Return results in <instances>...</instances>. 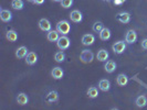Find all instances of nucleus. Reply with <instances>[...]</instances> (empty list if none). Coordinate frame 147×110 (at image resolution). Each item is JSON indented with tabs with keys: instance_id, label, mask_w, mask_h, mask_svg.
Masks as SVG:
<instances>
[{
	"instance_id": "obj_1",
	"label": "nucleus",
	"mask_w": 147,
	"mask_h": 110,
	"mask_svg": "<svg viewBox=\"0 0 147 110\" xmlns=\"http://www.w3.org/2000/svg\"><path fill=\"white\" fill-rule=\"evenodd\" d=\"M57 31L59 32L61 35H66L71 31V24L70 22L66 20H61L57 23Z\"/></svg>"
},
{
	"instance_id": "obj_5",
	"label": "nucleus",
	"mask_w": 147,
	"mask_h": 110,
	"mask_svg": "<svg viewBox=\"0 0 147 110\" xmlns=\"http://www.w3.org/2000/svg\"><path fill=\"white\" fill-rule=\"evenodd\" d=\"M131 15H129V12H126V11H123V12H119L117 13L116 15V20L118 22H121V23H123V24H127V23H129L131 22Z\"/></svg>"
},
{
	"instance_id": "obj_2",
	"label": "nucleus",
	"mask_w": 147,
	"mask_h": 110,
	"mask_svg": "<svg viewBox=\"0 0 147 110\" xmlns=\"http://www.w3.org/2000/svg\"><path fill=\"white\" fill-rule=\"evenodd\" d=\"M94 59V54L90 50H83L80 54V61L84 64H90Z\"/></svg>"
},
{
	"instance_id": "obj_14",
	"label": "nucleus",
	"mask_w": 147,
	"mask_h": 110,
	"mask_svg": "<svg viewBox=\"0 0 147 110\" xmlns=\"http://www.w3.org/2000/svg\"><path fill=\"white\" fill-rule=\"evenodd\" d=\"M28 49L26 47V46H20V47H18L17 49V51H16V57L19 59H26L27 57V55H28Z\"/></svg>"
},
{
	"instance_id": "obj_13",
	"label": "nucleus",
	"mask_w": 147,
	"mask_h": 110,
	"mask_svg": "<svg viewBox=\"0 0 147 110\" xmlns=\"http://www.w3.org/2000/svg\"><path fill=\"white\" fill-rule=\"evenodd\" d=\"M51 76L54 79H62L64 76V72L61 67L57 66V67H53V69L51 71Z\"/></svg>"
},
{
	"instance_id": "obj_28",
	"label": "nucleus",
	"mask_w": 147,
	"mask_h": 110,
	"mask_svg": "<svg viewBox=\"0 0 147 110\" xmlns=\"http://www.w3.org/2000/svg\"><path fill=\"white\" fill-rule=\"evenodd\" d=\"M72 5H73V0H61V7L64 9L71 8Z\"/></svg>"
},
{
	"instance_id": "obj_26",
	"label": "nucleus",
	"mask_w": 147,
	"mask_h": 110,
	"mask_svg": "<svg viewBox=\"0 0 147 110\" xmlns=\"http://www.w3.org/2000/svg\"><path fill=\"white\" fill-rule=\"evenodd\" d=\"M54 59H55V62H58V63H62V62H64V59H65V54L63 53V51L57 52V53L54 54Z\"/></svg>"
},
{
	"instance_id": "obj_25",
	"label": "nucleus",
	"mask_w": 147,
	"mask_h": 110,
	"mask_svg": "<svg viewBox=\"0 0 147 110\" xmlns=\"http://www.w3.org/2000/svg\"><path fill=\"white\" fill-rule=\"evenodd\" d=\"M23 1L22 0H12L11 2V7L13 8L15 10H22L23 9Z\"/></svg>"
},
{
	"instance_id": "obj_3",
	"label": "nucleus",
	"mask_w": 147,
	"mask_h": 110,
	"mask_svg": "<svg viewBox=\"0 0 147 110\" xmlns=\"http://www.w3.org/2000/svg\"><path fill=\"white\" fill-rule=\"evenodd\" d=\"M57 45H58V47L61 51L67 50L70 47V45H71V40L66 35H61L59 37V40H58V42H57Z\"/></svg>"
},
{
	"instance_id": "obj_22",
	"label": "nucleus",
	"mask_w": 147,
	"mask_h": 110,
	"mask_svg": "<svg viewBox=\"0 0 147 110\" xmlns=\"http://www.w3.org/2000/svg\"><path fill=\"white\" fill-rule=\"evenodd\" d=\"M135 103H136V106H137L138 108H144L147 105V97L145 95L138 96V97L136 98V100H135Z\"/></svg>"
},
{
	"instance_id": "obj_24",
	"label": "nucleus",
	"mask_w": 147,
	"mask_h": 110,
	"mask_svg": "<svg viewBox=\"0 0 147 110\" xmlns=\"http://www.w3.org/2000/svg\"><path fill=\"white\" fill-rule=\"evenodd\" d=\"M86 94H88V98H91V99H94V98H97L98 97V89L94 86H92V87H90L88 89V91H86Z\"/></svg>"
},
{
	"instance_id": "obj_19",
	"label": "nucleus",
	"mask_w": 147,
	"mask_h": 110,
	"mask_svg": "<svg viewBox=\"0 0 147 110\" xmlns=\"http://www.w3.org/2000/svg\"><path fill=\"white\" fill-rule=\"evenodd\" d=\"M116 84H117L119 87H124L128 84V77L125 74H119L116 77Z\"/></svg>"
},
{
	"instance_id": "obj_35",
	"label": "nucleus",
	"mask_w": 147,
	"mask_h": 110,
	"mask_svg": "<svg viewBox=\"0 0 147 110\" xmlns=\"http://www.w3.org/2000/svg\"><path fill=\"white\" fill-rule=\"evenodd\" d=\"M126 0H122V2H123V3H124V2H125Z\"/></svg>"
},
{
	"instance_id": "obj_6",
	"label": "nucleus",
	"mask_w": 147,
	"mask_h": 110,
	"mask_svg": "<svg viewBox=\"0 0 147 110\" xmlns=\"http://www.w3.org/2000/svg\"><path fill=\"white\" fill-rule=\"evenodd\" d=\"M136 41H137V33L134 30H128L126 32L125 42L127 44H134Z\"/></svg>"
},
{
	"instance_id": "obj_17",
	"label": "nucleus",
	"mask_w": 147,
	"mask_h": 110,
	"mask_svg": "<svg viewBox=\"0 0 147 110\" xmlns=\"http://www.w3.org/2000/svg\"><path fill=\"white\" fill-rule=\"evenodd\" d=\"M116 67H117V65H116V63L114 61H106V63L104 65V69H105L106 73L112 74L115 72Z\"/></svg>"
},
{
	"instance_id": "obj_8",
	"label": "nucleus",
	"mask_w": 147,
	"mask_h": 110,
	"mask_svg": "<svg viewBox=\"0 0 147 110\" xmlns=\"http://www.w3.org/2000/svg\"><path fill=\"white\" fill-rule=\"evenodd\" d=\"M39 28L41 31H43V32H49L50 30H52V24L51 22L49 21L48 19H41L40 21H39Z\"/></svg>"
},
{
	"instance_id": "obj_12",
	"label": "nucleus",
	"mask_w": 147,
	"mask_h": 110,
	"mask_svg": "<svg viewBox=\"0 0 147 110\" xmlns=\"http://www.w3.org/2000/svg\"><path fill=\"white\" fill-rule=\"evenodd\" d=\"M0 19L2 22H10L12 20V13L11 11L6 10V9H1L0 10Z\"/></svg>"
},
{
	"instance_id": "obj_10",
	"label": "nucleus",
	"mask_w": 147,
	"mask_h": 110,
	"mask_svg": "<svg viewBox=\"0 0 147 110\" xmlns=\"http://www.w3.org/2000/svg\"><path fill=\"white\" fill-rule=\"evenodd\" d=\"M37 62H38L37 53H34V52H29L28 55H27V57H26V63H27V65L33 66L37 64Z\"/></svg>"
},
{
	"instance_id": "obj_34",
	"label": "nucleus",
	"mask_w": 147,
	"mask_h": 110,
	"mask_svg": "<svg viewBox=\"0 0 147 110\" xmlns=\"http://www.w3.org/2000/svg\"><path fill=\"white\" fill-rule=\"evenodd\" d=\"M103 1H106V2H110L111 0H103Z\"/></svg>"
},
{
	"instance_id": "obj_16",
	"label": "nucleus",
	"mask_w": 147,
	"mask_h": 110,
	"mask_svg": "<svg viewBox=\"0 0 147 110\" xmlns=\"http://www.w3.org/2000/svg\"><path fill=\"white\" fill-rule=\"evenodd\" d=\"M60 37V33L57 30H50L47 34V39L49 42H58Z\"/></svg>"
},
{
	"instance_id": "obj_32",
	"label": "nucleus",
	"mask_w": 147,
	"mask_h": 110,
	"mask_svg": "<svg viewBox=\"0 0 147 110\" xmlns=\"http://www.w3.org/2000/svg\"><path fill=\"white\" fill-rule=\"evenodd\" d=\"M53 2H61V0H51Z\"/></svg>"
},
{
	"instance_id": "obj_29",
	"label": "nucleus",
	"mask_w": 147,
	"mask_h": 110,
	"mask_svg": "<svg viewBox=\"0 0 147 110\" xmlns=\"http://www.w3.org/2000/svg\"><path fill=\"white\" fill-rule=\"evenodd\" d=\"M140 45H142V49L147 50V37H146V39H144V40L140 42Z\"/></svg>"
},
{
	"instance_id": "obj_15",
	"label": "nucleus",
	"mask_w": 147,
	"mask_h": 110,
	"mask_svg": "<svg viewBox=\"0 0 147 110\" xmlns=\"http://www.w3.org/2000/svg\"><path fill=\"white\" fill-rule=\"evenodd\" d=\"M16 100H17L18 105H20V106H26L27 103H29V97H28L27 94H24V93H20V94H18Z\"/></svg>"
},
{
	"instance_id": "obj_33",
	"label": "nucleus",
	"mask_w": 147,
	"mask_h": 110,
	"mask_svg": "<svg viewBox=\"0 0 147 110\" xmlns=\"http://www.w3.org/2000/svg\"><path fill=\"white\" fill-rule=\"evenodd\" d=\"M29 2H34V0H28Z\"/></svg>"
},
{
	"instance_id": "obj_9",
	"label": "nucleus",
	"mask_w": 147,
	"mask_h": 110,
	"mask_svg": "<svg viewBox=\"0 0 147 110\" xmlns=\"http://www.w3.org/2000/svg\"><path fill=\"white\" fill-rule=\"evenodd\" d=\"M70 19L74 23H80L83 20V15H82V12L80 10H73L70 13Z\"/></svg>"
},
{
	"instance_id": "obj_31",
	"label": "nucleus",
	"mask_w": 147,
	"mask_h": 110,
	"mask_svg": "<svg viewBox=\"0 0 147 110\" xmlns=\"http://www.w3.org/2000/svg\"><path fill=\"white\" fill-rule=\"evenodd\" d=\"M44 1H45V0H34L33 3H36V5H39V6H40V5H43Z\"/></svg>"
},
{
	"instance_id": "obj_30",
	"label": "nucleus",
	"mask_w": 147,
	"mask_h": 110,
	"mask_svg": "<svg viewBox=\"0 0 147 110\" xmlns=\"http://www.w3.org/2000/svg\"><path fill=\"white\" fill-rule=\"evenodd\" d=\"M113 3H114L115 6H121V5H123L122 0H113Z\"/></svg>"
},
{
	"instance_id": "obj_18",
	"label": "nucleus",
	"mask_w": 147,
	"mask_h": 110,
	"mask_svg": "<svg viewBox=\"0 0 147 110\" xmlns=\"http://www.w3.org/2000/svg\"><path fill=\"white\" fill-rule=\"evenodd\" d=\"M109 57H110V54L105 49H101L96 54V59H98L100 62H106L109 59Z\"/></svg>"
},
{
	"instance_id": "obj_23",
	"label": "nucleus",
	"mask_w": 147,
	"mask_h": 110,
	"mask_svg": "<svg viewBox=\"0 0 147 110\" xmlns=\"http://www.w3.org/2000/svg\"><path fill=\"white\" fill-rule=\"evenodd\" d=\"M98 34H100V39H101L102 41H109V40L111 39V35H112L111 30L107 29V28H104Z\"/></svg>"
},
{
	"instance_id": "obj_20",
	"label": "nucleus",
	"mask_w": 147,
	"mask_h": 110,
	"mask_svg": "<svg viewBox=\"0 0 147 110\" xmlns=\"http://www.w3.org/2000/svg\"><path fill=\"white\" fill-rule=\"evenodd\" d=\"M98 89L102 90L104 93L109 91L111 89V83L109 79H101L98 81Z\"/></svg>"
},
{
	"instance_id": "obj_7",
	"label": "nucleus",
	"mask_w": 147,
	"mask_h": 110,
	"mask_svg": "<svg viewBox=\"0 0 147 110\" xmlns=\"http://www.w3.org/2000/svg\"><path fill=\"white\" fill-rule=\"evenodd\" d=\"M45 101L48 103H55L59 101V94L55 90H51L48 93V95L45 97Z\"/></svg>"
},
{
	"instance_id": "obj_27",
	"label": "nucleus",
	"mask_w": 147,
	"mask_h": 110,
	"mask_svg": "<svg viewBox=\"0 0 147 110\" xmlns=\"http://www.w3.org/2000/svg\"><path fill=\"white\" fill-rule=\"evenodd\" d=\"M92 29H93V31H94L95 33H100V32L104 29V24L101 21H97L93 24V28H92Z\"/></svg>"
},
{
	"instance_id": "obj_11",
	"label": "nucleus",
	"mask_w": 147,
	"mask_h": 110,
	"mask_svg": "<svg viewBox=\"0 0 147 110\" xmlns=\"http://www.w3.org/2000/svg\"><path fill=\"white\" fill-rule=\"evenodd\" d=\"M81 41L83 45L90 46V45L94 44V42H95V37H94L93 34H91V33H88V34H84V35L82 37Z\"/></svg>"
},
{
	"instance_id": "obj_21",
	"label": "nucleus",
	"mask_w": 147,
	"mask_h": 110,
	"mask_svg": "<svg viewBox=\"0 0 147 110\" xmlns=\"http://www.w3.org/2000/svg\"><path fill=\"white\" fill-rule=\"evenodd\" d=\"M6 39L9 42H16L18 40V32L15 30H8L6 33Z\"/></svg>"
},
{
	"instance_id": "obj_4",
	"label": "nucleus",
	"mask_w": 147,
	"mask_h": 110,
	"mask_svg": "<svg viewBox=\"0 0 147 110\" xmlns=\"http://www.w3.org/2000/svg\"><path fill=\"white\" fill-rule=\"evenodd\" d=\"M112 50L115 54H122L126 50V42L124 41H117L112 45Z\"/></svg>"
}]
</instances>
